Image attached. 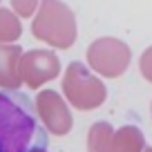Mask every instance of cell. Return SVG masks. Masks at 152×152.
Masks as SVG:
<instances>
[{
  "label": "cell",
  "instance_id": "obj_1",
  "mask_svg": "<svg viewBox=\"0 0 152 152\" xmlns=\"http://www.w3.org/2000/svg\"><path fill=\"white\" fill-rule=\"evenodd\" d=\"M47 134L31 99L16 90H0V152H43Z\"/></svg>",
  "mask_w": 152,
  "mask_h": 152
}]
</instances>
